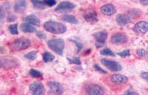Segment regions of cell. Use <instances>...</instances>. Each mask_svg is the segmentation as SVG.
Here are the masks:
<instances>
[{
  "mask_svg": "<svg viewBox=\"0 0 148 95\" xmlns=\"http://www.w3.org/2000/svg\"><path fill=\"white\" fill-rule=\"evenodd\" d=\"M133 31L138 34H145L148 31V22L145 21L137 22L133 27Z\"/></svg>",
  "mask_w": 148,
  "mask_h": 95,
  "instance_id": "obj_10",
  "label": "cell"
},
{
  "mask_svg": "<svg viewBox=\"0 0 148 95\" xmlns=\"http://www.w3.org/2000/svg\"><path fill=\"white\" fill-rule=\"evenodd\" d=\"M48 86L50 88V93L53 94H62L64 93V88L59 83L56 81L49 82Z\"/></svg>",
  "mask_w": 148,
  "mask_h": 95,
  "instance_id": "obj_8",
  "label": "cell"
},
{
  "mask_svg": "<svg viewBox=\"0 0 148 95\" xmlns=\"http://www.w3.org/2000/svg\"><path fill=\"white\" fill-rule=\"evenodd\" d=\"M84 18L86 22L94 24L98 22V14L95 10L92 8H88L84 11Z\"/></svg>",
  "mask_w": 148,
  "mask_h": 95,
  "instance_id": "obj_7",
  "label": "cell"
},
{
  "mask_svg": "<svg viewBox=\"0 0 148 95\" xmlns=\"http://www.w3.org/2000/svg\"><path fill=\"white\" fill-rule=\"evenodd\" d=\"M116 22L120 26H125L131 22L130 16L126 14H119L116 16Z\"/></svg>",
  "mask_w": 148,
  "mask_h": 95,
  "instance_id": "obj_15",
  "label": "cell"
},
{
  "mask_svg": "<svg viewBox=\"0 0 148 95\" xmlns=\"http://www.w3.org/2000/svg\"><path fill=\"white\" fill-rule=\"evenodd\" d=\"M125 94H138L136 92H134V91L132 90V89H129V90L127 91Z\"/></svg>",
  "mask_w": 148,
  "mask_h": 95,
  "instance_id": "obj_34",
  "label": "cell"
},
{
  "mask_svg": "<svg viewBox=\"0 0 148 95\" xmlns=\"http://www.w3.org/2000/svg\"><path fill=\"white\" fill-rule=\"evenodd\" d=\"M62 19L64 22H67L68 23L73 24H76L79 23V21L77 20V18L73 15H69V14H64L62 16Z\"/></svg>",
  "mask_w": 148,
  "mask_h": 95,
  "instance_id": "obj_20",
  "label": "cell"
},
{
  "mask_svg": "<svg viewBox=\"0 0 148 95\" xmlns=\"http://www.w3.org/2000/svg\"><path fill=\"white\" fill-rule=\"evenodd\" d=\"M27 8L26 0H16L14 3V10L18 14H22Z\"/></svg>",
  "mask_w": 148,
  "mask_h": 95,
  "instance_id": "obj_12",
  "label": "cell"
},
{
  "mask_svg": "<svg viewBox=\"0 0 148 95\" xmlns=\"http://www.w3.org/2000/svg\"><path fill=\"white\" fill-rule=\"evenodd\" d=\"M8 30L10 31V33L13 35H18V25L17 24H11L9 26Z\"/></svg>",
  "mask_w": 148,
  "mask_h": 95,
  "instance_id": "obj_22",
  "label": "cell"
},
{
  "mask_svg": "<svg viewBox=\"0 0 148 95\" xmlns=\"http://www.w3.org/2000/svg\"><path fill=\"white\" fill-rule=\"evenodd\" d=\"M23 21L26 23H28L34 26H39L40 25V21L35 15H29L24 18Z\"/></svg>",
  "mask_w": 148,
  "mask_h": 95,
  "instance_id": "obj_17",
  "label": "cell"
},
{
  "mask_svg": "<svg viewBox=\"0 0 148 95\" xmlns=\"http://www.w3.org/2000/svg\"><path fill=\"white\" fill-rule=\"evenodd\" d=\"M118 55H119L120 57H121V58H126V57L130 56V52L129 50H126L122 51V52H119Z\"/></svg>",
  "mask_w": 148,
  "mask_h": 95,
  "instance_id": "obj_27",
  "label": "cell"
},
{
  "mask_svg": "<svg viewBox=\"0 0 148 95\" xmlns=\"http://www.w3.org/2000/svg\"><path fill=\"white\" fill-rule=\"evenodd\" d=\"M136 53H137V55H139V56L145 57V56H147V55L148 52H147L145 50H143V49H139V50H137Z\"/></svg>",
  "mask_w": 148,
  "mask_h": 95,
  "instance_id": "obj_28",
  "label": "cell"
},
{
  "mask_svg": "<svg viewBox=\"0 0 148 95\" xmlns=\"http://www.w3.org/2000/svg\"><path fill=\"white\" fill-rule=\"evenodd\" d=\"M67 60L70 62V63H73V64H76V65H80L81 64V60L79 58H76V57H73L72 58H67Z\"/></svg>",
  "mask_w": 148,
  "mask_h": 95,
  "instance_id": "obj_26",
  "label": "cell"
},
{
  "mask_svg": "<svg viewBox=\"0 0 148 95\" xmlns=\"http://www.w3.org/2000/svg\"><path fill=\"white\" fill-rule=\"evenodd\" d=\"M140 2L144 5H148V0H140Z\"/></svg>",
  "mask_w": 148,
  "mask_h": 95,
  "instance_id": "obj_35",
  "label": "cell"
},
{
  "mask_svg": "<svg viewBox=\"0 0 148 95\" xmlns=\"http://www.w3.org/2000/svg\"><path fill=\"white\" fill-rule=\"evenodd\" d=\"M141 76L142 78H144L146 81L148 82V72H142V73L141 74Z\"/></svg>",
  "mask_w": 148,
  "mask_h": 95,
  "instance_id": "obj_32",
  "label": "cell"
},
{
  "mask_svg": "<svg viewBox=\"0 0 148 95\" xmlns=\"http://www.w3.org/2000/svg\"><path fill=\"white\" fill-rule=\"evenodd\" d=\"M76 7V5L73 3L69 2H62L59 3L56 8L55 9L56 11H62V10H73Z\"/></svg>",
  "mask_w": 148,
  "mask_h": 95,
  "instance_id": "obj_16",
  "label": "cell"
},
{
  "mask_svg": "<svg viewBox=\"0 0 148 95\" xmlns=\"http://www.w3.org/2000/svg\"><path fill=\"white\" fill-rule=\"evenodd\" d=\"M101 62L103 65L105 66L111 72H119L122 69L121 65L118 62L113 61V60H108L105 58L101 59Z\"/></svg>",
  "mask_w": 148,
  "mask_h": 95,
  "instance_id": "obj_4",
  "label": "cell"
},
{
  "mask_svg": "<svg viewBox=\"0 0 148 95\" xmlns=\"http://www.w3.org/2000/svg\"><path fill=\"white\" fill-rule=\"evenodd\" d=\"M37 36L39 37V39H46V35L45 33H43L42 32H38L36 33Z\"/></svg>",
  "mask_w": 148,
  "mask_h": 95,
  "instance_id": "obj_31",
  "label": "cell"
},
{
  "mask_svg": "<svg viewBox=\"0 0 148 95\" xmlns=\"http://www.w3.org/2000/svg\"><path fill=\"white\" fill-rule=\"evenodd\" d=\"M30 75L32 76L33 77H36V78H39V77H42V73L40 72L39 71L36 70V69H30V72H29Z\"/></svg>",
  "mask_w": 148,
  "mask_h": 95,
  "instance_id": "obj_23",
  "label": "cell"
},
{
  "mask_svg": "<svg viewBox=\"0 0 148 95\" xmlns=\"http://www.w3.org/2000/svg\"><path fill=\"white\" fill-rule=\"evenodd\" d=\"M16 19V17L14 15H13V14H10V15H9L8 17V22H14Z\"/></svg>",
  "mask_w": 148,
  "mask_h": 95,
  "instance_id": "obj_33",
  "label": "cell"
},
{
  "mask_svg": "<svg viewBox=\"0 0 148 95\" xmlns=\"http://www.w3.org/2000/svg\"><path fill=\"white\" fill-rule=\"evenodd\" d=\"M31 2L36 8L45 9L46 7H49L47 0H31Z\"/></svg>",
  "mask_w": 148,
  "mask_h": 95,
  "instance_id": "obj_18",
  "label": "cell"
},
{
  "mask_svg": "<svg viewBox=\"0 0 148 95\" xmlns=\"http://www.w3.org/2000/svg\"><path fill=\"white\" fill-rule=\"evenodd\" d=\"M94 37L96 39V48L102 47L105 43L107 39H108V33L105 31L97 32L94 34Z\"/></svg>",
  "mask_w": 148,
  "mask_h": 95,
  "instance_id": "obj_6",
  "label": "cell"
},
{
  "mask_svg": "<svg viewBox=\"0 0 148 95\" xmlns=\"http://www.w3.org/2000/svg\"><path fill=\"white\" fill-rule=\"evenodd\" d=\"M116 7L112 4H106V5H104L101 7V12L104 15L112 16L116 13Z\"/></svg>",
  "mask_w": 148,
  "mask_h": 95,
  "instance_id": "obj_14",
  "label": "cell"
},
{
  "mask_svg": "<svg viewBox=\"0 0 148 95\" xmlns=\"http://www.w3.org/2000/svg\"><path fill=\"white\" fill-rule=\"evenodd\" d=\"M43 60H44L45 63H49V62H51L53 60H54L55 59V56L53 55L49 52H45L44 54H43Z\"/></svg>",
  "mask_w": 148,
  "mask_h": 95,
  "instance_id": "obj_21",
  "label": "cell"
},
{
  "mask_svg": "<svg viewBox=\"0 0 148 95\" xmlns=\"http://www.w3.org/2000/svg\"><path fill=\"white\" fill-rule=\"evenodd\" d=\"M49 48L59 55H62L64 49V41L62 39H53L47 42Z\"/></svg>",
  "mask_w": 148,
  "mask_h": 95,
  "instance_id": "obj_2",
  "label": "cell"
},
{
  "mask_svg": "<svg viewBox=\"0 0 148 95\" xmlns=\"http://www.w3.org/2000/svg\"><path fill=\"white\" fill-rule=\"evenodd\" d=\"M29 90L32 94L41 95L45 93V89L43 84L40 82H34L29 86Z\"/></svg>",
  "mask_w": 148,
  "mask_h": 95,
  "instance_id": "obj_5",
  "label": "cell"
},
{
  "mask_svg": "<svg viewBox=\"0 0 148 95\" xmlns=\"http://www.w3.org/2000/svg\"><path fill=\"white\" fill-rule=\"evenodd\" d=\"M44 28L53 34H62L67 31V27L63 24L48 21L44 24Z\"/></svg>",
  "mask_w": 148,
  "mask_h": 95,
  "instance_id": "obj_1",
  "label": "cell"
},
{
  "mask_svg": "<svg viewBox=\"0 0 148 95\" xmlns=\"http://www.w3.org/2000/svg\"><path fill=\"white\" fill-rule=\"evenodd\" d=\"M100 54L102 55H107V56H115V54L113 53L109 48H104L102 50H101Z\"/></svg>",
  "mask_w": 148,
  "mask_h": 95,
  "instance_id": "obj_25",
  "label": "cell"
},
{
  "mask_svg": "<svg viewBox=\"0 0 148 95\" xmlns=\"http://www.w3.org/2000/svg\"><path fill=\"white\" fill-rule=\"evenodd\" d=\"M128 41L126 34L123 33H116L111 37V41L115 44H123Z\"/></svg>",
  "mask_w": 148,
  "mask_h": 95,
  "instance_id": "obj_9",
  "label": "cell"
},
{
  "mask_svg": "<svg viewBox=\"0 0 148 95\" xmlns=\"http://www.w3.org/2000/svg\"><path fill=\"white\" fill-rule=\"evenodd\" d=\"M94 68L96 69L97 71H99V72H101V73H103V74H106L107 73L106 71H104V69H102L101 68H100V67L99 66V65H98V64H94Z\"/></svg>",
  "mask_w": 148,
  "mask_h": 95,
  "instance_id": "obj_29",
  "label": "cell"
},
{
  "mask_svg": "<svg viewBox=\"0 0 148 95\" xmlns=\"http://www.w3.org/2000/svg\"><path fill=\"white\" fill-rule=\"evenodd\" d=\"M20 28L22 30V31L24 32V33H36V28L33 25L30 24L28 23H26V22L22 24Z\"/></svg>",
  "mask_w": 148,
  "mask_h": 95,
  "instance_id": "obj_19",
  "label": "cell"
},
{
  "mask_svg": "<svg viewBox=\"0 0 148 95\" xmlns=\"http://www.w3.org/2000/svg\"><path fill=\"white\" fill-rule=\"evenodd\" d=\"M111 81L113 82V83L116 85H121V84H125L127 83L128 78L122 75H113L110 77Z\"/></svg>",
  "mask_w": 148,
  "mask_h": 95,
  "instance_id": "obj_13",
  "label": "cell"
},
{
  "mask_svg": "<svg viewBox=\"0 0 148 95\" xmlns=\"http://www.w3.org/2000/svg\"><path fill=\"white\" fill-rule=\"evenodd\" d=\"M25 57L27 59H28V60H34L37 58V52H36V51L30 52L27 54H26V55H25Z\"/></svg>",
  "mask_w": 148,
  "mask_h": 95,
  "instance_id": "obj_24",
  "label": "cell"
},
{
  "mask_svg": "<svg viewBox=\"0 0 148 95\" xmlns=\"http://www.w3.org/2000/svg\"><path fill=\"white\" fill-rule=\"evenodd\" d=\"M30 46V41L25 38H20L17 39L12 42V48L16 51H21V50H26Z\"/></svg>",
  "mask_w": 148,
  "mask_h": 95,
  "instance_id": "obj_3",
  "label": "cell"
},
{
  "mask_svg": "<svg viewBox=\"0 0 148 95\" xmlns=\"http://www.w3.org/2000/svg\"><path fill=\"white\" fill-rule=\"evenodd\" d=\"M71 41L73 42V43H75V44H76V47H78V52H79V51H80V50H81L82 49V44L81 43L76 42V41H73V40H72V41Z\"/></svg>",
  "mask_w": 148,
  "mask_h": 95,
  "instance_id": "obj_30",
  "label": "cell"
},
{
  "mask_svg": "<svg viewBox=\"0 0 148 95\" xmlns=\"http://www.w3.org/2000/svg\"><path fill=\"white\" fill-rule=\"evenodd\" d=\"M86 93L90 95H102L104 94V90L100 86L92 84L90 85L86 89Z\"/></svg>",
  "mask_w": 148,
  "mask_h": 95,
  "instance_id": "obj_11",
  "label": "cell"
}]
</instances>
